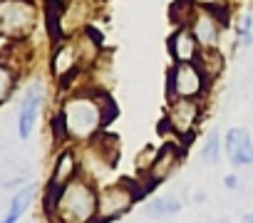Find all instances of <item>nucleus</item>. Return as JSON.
<instances>
[{
  "mask_svg": "<svg viewBox=\"0 0 253 223\" xmlns=\"http://www.w3.org/2000/svg\"><path fill=\"white\" fill-rule=\"evenodd\" d=\"M114 114L117 107L109 99V94L104 89L84 84L62 97V104L55 117L62 127L65 142L84 147L92 139H97L102 132H107V124L114 119Z\"/></svg>",
  "mask_w": 253,
  "mask_h": 223,
  "instance_id": "obj_1",
  "label": "nucleus"
},
{
  "mask_svg": "<svg viewBox=\"0 0 253 223\" xmlns=\"http://www.w3.org/2000/svg\"><path fill=\"white\" fill-rule=\"evenodd\" d=\"M97 198L99 184L80 174L65 188H60L52 203L42 206V211L50 223H97Z\"/></svg>",
  "mask_w": 253,
  "mask_h": 223,
  "instance_id": "obj_2",
  "label": "nucleus"
},
{
  "mask_svg": "<svg viewBox=\"0 0 253 223\" xmlns=\"http://www.w3.org/2000/svg\"><path fill=\"white\" fill-rule=\"evenodd\" d=\"M144 193L147 188L142 186V181H132V179H117L109 184H99L97 223H114L124 218Z\"/></svg>",
  "mask_w": 253,
  "mask_h": 223,
  "instance_id": "obj_3",
  "label": "nucleus"
},
{
  "mask_svg": "<svg viewBox=\"0 0 253 223\" xmlns=\"http://www.w3.org/2000/svg\"><path fill=\"white\" fill-rule=\"evenodd\" d=\"M204 117H206V99H167L162 132H167L171 139L181 144H189L196 137Z\"/></svg>",
  "mask_w": 253,
  "mask_h": 223,
  "instance_id": "obj_4",
  "label": "nucleus"
},
{
  "mask_svg": "<svg viewBox=\"0 0 253 223\" xmlns=\"http://www.w3.org/2000/svg\"><path fill=\"white\" fill-rule=\"evenodd\" d=\"M97 10H99V0H65V3H60L57 8H52L50 15L52 37L60 42L84 33L87 28H92Z\"/></svg>",
  "mask_w": 253,
  "mask_h": 223,
  "instance_id": "obj_5",
  "label": "nucleus"
},
{
  "mask_svg": "<svg viewBox=\"0 0 253 223\" xmlns=\"http://www.w3.org/2000/svg\"><path fill=\"white\" fill-rule=\"evenodd\" d=\"M40 23V8L35 0H5L0 5V37L10 42H25Z\"/></svg>",
  "mask_w": 253,
  "mask_h": 223,
  "instance_id": "obj_6",
  "label": "nucleus"
},
{
  "mask_svg": "<svg viewBox=\"0 0 253 223\" xmlns=\"http://www.w3.org/2000/svg\"><path fill=\"white\" fill-rule=\"evenodd\" d=\"M211 84L199 62H171L167 72V99H206Z\"/></svg>",
  "mask_w": 253,
  "mask_h": 223,
  "instance_id": "obj_7",
  "label": "nucleus"
},
{
  "mask_svg": "<svg viewBox=\"0 0 253 223\" xmlns=\"http://www.w3.org/2000/svg\"><path fill=\"white\" fill-rule=\"evenodd\" d=\"M228 20H231V10L196 8L189 20V28H191L196 42L201 45V50H221V40L228 28Z\"/></svg>",
  "mask_w": 253,
  "mask_h": 223,
  "instance_id": "obj_8",
  "label": "nucleus"
},
{
  "mask_svg": "<svg viewBox=\"0 0 253 223\" xmlns=\"http://www.w3.org/2000/svg\"><path fill=\"white\" fill-rule=\"evenodd\" d=\"M184 154H186V144H181V142H176V139L164 142V144L159 147V151H157V159H154L152 169L147 171L144 179H139L142 186H144L147 191H152L154 186L167 184V181L179 171V166L184 164Z\"/></svg>",
  "mask_w": 253,
  "mask_h": 223,
  "instance_id": "obj_9",
  "label": "nucleus"
},
{
  "mask_svg": "<svg viewBox=\"0 0 253 223\" xmlns=\"http://www.w3.org/2000/svg\"><path fill=\"white\" fill-rule=\"evenodd\" d=\"M82 174V161H80V149L75 144H67L57 151L47 186H45V196H42V206L52 203V198L60 193V188H65L72 179H77Z\"/></svg>",
  "mask_w": 253,
  "mask_h": 223,
  "instance_id": "obj_10",
  "label": "nucleus"
},
{
  "mask_svg": "<svg viewBox=\"0 0 253 223\" xmlns=\"http://www.w3.org/2000/svg\"><path fill=\"white\" fill-rule=\"evenodd\" d=\"M45 97H47V89H45L42 79H33L23 89V97H20V104H18V137L20 139L33 137L38 119L42 114V107H45Z\"/></svg>",
  "mask_w": 253,
  "mask_h": 223,
  "instance_id": "obj_11",
  "label": "nucleus"
},
{
  "mask_svg": "<svg viewBox=\"0 0 253 223\" xmlns=\"http://www.w3.org/2000/svg\"><path fill=\"white\" fill-rule=\"evenodd\" d=\"M223 154L236 169L253 166V137L246 127H231L223 134Z\"/></svg>",
  "mask_w": 253,
  "mask_h": 223,
  "instance_id": "obj_12",
  "label": "nucleus"
},
{
  "mask_svg": "<svg viewBox=\"0 0 253 223\" xmlns=\"http://www.w3.org/2000/svg\"><path fill=\"white\" fill-rule=\"evenodd\" d=\"M167 50H169V57L174 65L176 62H196L201 57V45L196 42L189 25H179L171 30V35L167 40Z\"/></svg>",
  "mask_w": 253,
  "mask_h": 223,
  "instance_id": "obj_13",
  "label": "nucleus"
},
{
  "mask_svg": "<svg viewBox=\"0 0 253 223\" xmlns=\"http://www.w3.org/2000/svg\"><path fill=\"white\" fill-rule=\"evenodd\" d=\"M35 193H38V186H35V184H28V186L18 188L15 196L10 198L8 211H5V216H3V221H0V223H18V221L28 213V208L33 206Z\"/></svg>",
  "mask_w": 253,
  "mask_h": 223,
  "instance_id": "obj_14",
  "label": "nucleus"
},
{
  "mask_svg": "<svg viewBox=\"0 0 253 223\" xmlns=\"http://www.w3.org/2000/svg\"><path fill=\"white\" fill-rule=\"evenodd\" d=\"M181 208H184V201L176 193H159L144 203V211L152 218H174L176 213H181Z\"/></svg>",
  "mask_w": 253,
  "mask_h": 223,
  "instance_id": "obj_15",
  "label": "nucleus"
},
{
  "mask_svg": "<svg viewBox=\"0 0 253 223\" xmlns=\"http://www.w3.org/2000/svg\"><path fill=\"white\" fill-rule=\"evenodd\" d=\"M196 62L211 82H216L223 74V67H226V57H223L221 50H201V57Z\"/></svg>",
  "mask_w": 253,
  "mask_h": 223,
  "instance_id": "obj_16",
  "label": "nucleus"
},
{
  "mask_svg": "<svg viewBox=\"0 0 253 223\" xmlns=\"http://www.w3.org/2000/svg\"><path fill=\"white\" fill-rule=\"evenodd\" d=\"M221 151H223V139L216 129H211L206 137H204V144H201V161L204 166H216L221 161Z\"/></svg>",
  "mask_w": 253,
  "mask_h": 223,
  "instance_id": "obj_17",
  "label": "nucleus"
},
{
  "mask_svg": "<svg viewBox=\"0 0 253 223\" xmlns=\"http://www.w3.org/2000/svg\"><path fill=\"white\" fill-rule=\"evenodd\" d=\"M18 87V70L8 62H0V104H5Z\"/></svg>",
  "mask_w": 253,
  "mask_h": 223,
  "instance_id": "obj_18",
  "label": "nucleus"
},
{
  "mask_svg": "<svg viewBox=\"0 0 253 223\" xmlns=\"http://www.w3.org/2000/svg\"><path fill=\"white\" fill-rule=\"evenodd\" d=\"M194 10H196V5L191 3V0H174L171 8H169V20H171V25H174V28L189 25Z\"/></svg>",
  "mask_w": 253,
  "mask_h": 223,
  "instance_id": "obj_19",
  "label": "nucleus"
},
{
  "mask_svg": "<svg viewBox=\"0 0 253 223\" xmlns=\"http://www.w3.org/2000/svg\"><path fill=\"white\" fill-rule=\"evenodd\" d=\"M157 151H159V147H152V144H147L139 154H137V159H134V169H137V179H144L147 176V171L152 169V164H154V159H157Z\"/></svg>",
  "mask_w": 253,
  "mask_h": 223,
  "instance_id": "obj_20",
  "label": "nucleus"
},
{
  "mask_svg": "<svg viewBox=\"0 0 253 223\" xmlns=\"http://www.w3.org/2000/svg\"><path fill=\"white\" fill-rule=\"evenodd\" d=\"M191 3L206 10H231V0H191Z\"/></svg>",
  "mask_w": 253,
  "mask_h": 223,
  "instance_id": "obj_21",
  "label": "nucleus"
},
{
  "mask_svg": "<svg viewBox=\"0 0 253 223\" xmlns=\"http://www.w3.org/2000/svg\"><path fill=\"white\" fill-rule=\"evenodd\" d=\"M223 188L226 191H238L241 188V176L238 174H226L223 176Z\"/></svg>",
  "mask_w": 253,
  "mask_h": 223,
  "instance_id": "obj_22",
  "label": "nucleus"
},
{
  "mask_svg": "<svg viewBox=\"0 0 253 223\" xmlns=\"http://www.w3.org/2000/svg\"><path fill=\"white\" fill-rule=\"evenodd\" d=\"M194 201H196V203H204V201H206V193H204V191H196V193H194Z\"/></svg>",
  "mask_w": 253,
  "mask_h": 223,
  "instance_id": "obj_23",
  "label": "nucleus"
},
{
  "mask_svg": "<svg viewBox=\"0 0 253 223\" xmlns=\"http://www.w3.org/2000/svg\"><path fill=\"white\" fill-rule=\"evenodd\" d=\"M241 223H253V211H251V213H246V216H243V221H241Z\"/></svg>",
  "mask_w": 253,
  "mask_h": 223,
  "instance_id": "obj_24",
  "label": "nucleus"
},
{
  "mask_svg": "<svg viewBox=\"0 0 253 223\" xmlns=\"http://www.w3.org/2000/svg\"><path fill=\"white\" fill-rule=\"evenodd\" d=\"M218 223H231V221H226V218H221V221H218Z\"/></svg>",
  "mask_w": 253,
  "mask_h": 223,
  "instance_id": "obj_25",
  "label": "nucleus"
},
{
  "mask_svg": "<svg viewBox=\"0 0 253 223\" xmlns=\"http://www.w3.org/2000/svg\"><path fill=\"white\" fill-rule=\"evenodd\" d=\"M3 3H5V0H0V5H3Z\"/></svg>",
  "mask_w": 253,
  "mask_h": 223,
  "instance_id": "obj_26",
  "label": "nucleus"
}]
</instances>
